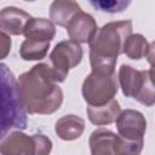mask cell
Instances as JSON below:
<instances>
[{
    "mask_svg": "<svg viewBox=\"0 0 155 155\" xmlns=\"http://www.w3.org/2000/svg\"><path fill=\"white\" fill-rule=\"evenodd\" d=\"M57 73L50 63L35 64L18 78L21 94L29 114L47 115L57 111L63 103V91Z\"/></svg>",
    "mask_w": 155,
    "mask_h": 155,
    "instance_id": "cell-1",
    "label": "cell"
},
{
    "mask_svg": "<svg viewBox=\"0 0 155 155\" xmlns=\"http://www.w3.org/2000/svg\"><path fill=\"white\" fill-rule=\"evenodd\" d=\"M132 34V21L109 22L99 28L90 42V63L93 71L115 73L119 54L124 53V42Z\"/></svg>",
    "mask_w": 155,
    "mask_h": 155,
    "instance_id": "cell-2",
    "label": "cell"
},
{
    "mask_svg": "<svg viewBox=\"0 0 155 155\" xmlns=\"http://www.w3.org/2000/svg\"><path fill=\"white\" fill-rule=\"evenodd\" d=\"M1 71V138L12 128H27V108L24 105L19 84L6 64L0 65Z\"/></svg>",
    "mask_w": 155,
    "mask_h": 155,
    "instance_id": "cell-3",
    "label": "cell"
},
{
    "mask_svg": "<svg viewBox=\"0 0 155 155\" xmlns=\"http://www.w3.org/2000/svg\"><path fill=\"white\" fill-rule=\"evenodd\" d=\"M52 150V142L44 134L28 136L13 131L1 138L0 153L2 155H46Z\"/></svg>",
    "mask_w": 155,
    "mask_h": 155,
    "instance_id": "cell-4",
    "label": "cell"
},
{
    "mask_svg": "<svg viewBox=\"0 0 155 155\" xmlns=\"http://www.w3.org/2000/svg\"><path fill=\"white\" fill-rule=\"evenodd\" d=\"M119 88L115 73L93 71L86 76L82 84V97L90 105H102L114 99Z\"/></svg>",
    "mask_w": 155,
    "mask_h": 155,
    "instance_id": "cell-5",
    "label": "cell"
},
{
    "mask_svg": "<svg viewBox=\"0 0 155 155\" xmlns=\"http://www.w3.org/2000/svg\"><path fill=\"white\" fill-rule=\"evenodd\" d=\"M82 48L80 42L75 40H63L58 42L48 57V63L57 73L61 82H63L69 69L75 68L82 59Z\"/></svg>",
    "mask_w": 155,
    "mask_h": 155,
    "instance_id": "cell-6",
    "label": "cell"
},
{
    "mask_svg": "<svg viewBox=\"0 0 155 155\" xmlns=\"http://www.w3.org/2000/svg\"><path fill=\"white\" fill-rule=\"evenodd\" d=\"M115 122L121 138L131 143L144 144L143 138L147 131V120L140 111L133 109L120 111Z\"/></svg>",
    "mask_w": 155,
    "mask_h": 155,
    "instance_id": "cell-7",
    "label": "cell"
},
{
    "mask_svg": "<svg viewBox=\"0 0 155 155\" xmlns=\"http://www.w3.org/2000/svg\"><path fill=\"white\" fill-rule=\"evenodd\" d=\"M88 144L93 155H120L121 137L107 128L101 127L91 133Z\"/></svg>",
    "mask_w": 155,
    "mask_h": 155,
    "instance_id": "cell-8",
    "label": "cell"
},
{
    "mask_svg": "<svg viewBox=\"0 0 155 155\" xmlns=\"http://www.w3.org/2000/svg\"><path fill=\"white\" fill-rule=\"evenodd\" d=\"M65 28L69 38L80 44H90L98 30L94 18L84 11L79 12Z\"/></svg>",
    "mask_w": 155,
    "mask_h": 155,
    "instance_id": "cell-9",
    "label": "cell"
},
{
    "mask_svg": "<svg viewBox=\"0 0 155 155\" xmlns=\"http://www.w3.org/2000/svg\"><path fill=\"white\" fill-rule=\"evenodd\" d=\"M31 16L18 7H5L0 12V29L8 35H22Z\"/></svg>",
    "mask_w": 155,
    "mask_h": 155,
    "instance_id": "cell-10",
    "label": "cell"
},
{
    "mask_svg": "<svg viewBox=\"0 0 155 155\" xmlns=\"http://www.w3.org/2000/svg\"><path fill=\"white\" fill-rule=\"evenodd\" d=\"M147 75H148V70H137L131 65L122 64L119 69V76H117L122 93L126 97L134 98L140 91Z\"/></svg>",
    "mask_w": 155,
    "mask_h": 155,
    "instance_id": "cell-11",
    "label": "cell"
},
{
    "mask_svg": "<svg viewBox=\"0 0 155 155\" xmlns=\"http://www.w3.org/2000/svg\"><path fill=\"white\" fill-rule=\"evenodd\" d=\"M120 104L116 99H111L110 102L102 105H90L86 107V113L88 120L97 126H104L113 124L119 114H120Z\"/></svg>",
    "mask_w": 155,
    "mask_h": 155,
    "instance_id": "cell-12",
    "label": "cell"
},
{
    "mask_svg": "<svg viewBox=\"0 0 155 155\" xmlns=\"http://www.w3.org/2000/svg\"><path fill=\"white\" fill-rule=\"evenodd\" d=\"M81 11L80 5L74 0H53L50 6V19L59 27H67Z\"/></svg>",
    "mask_w": 155,
    "mask_h": 155,
    "instance_id": "cell-13",
    "label": "cell"
},
{
    "mask_svg": "<svg viewBox=\"0 0 155 155\" xmlns=\"http://www.w3.org/2000/svg\"><path fill=\"white\" fill-rule=\"evenodd\" d=\"M85 130V121L78 115H64L57 120L54 125L56 134L63 140L78 139Z\"/></svg>",
    "mask_w": 155,
    "mask_h": 155,
    "instance_id": "cell-14",
    "label": "cell"
},
{
    "mask_svg": "<svg viewBox=\"0 0 155 155\" xmlns=\"http://www.w3.org/2000/svg\"><path fill=\"white\" fill-rule=\"evenodd\" d=\"M23 35L25 36V39L30 40L51 41L56 35V28L53 22L50 19L31 17Z\"/></svg>",
    "mask_w": 155,
    "mask_h": 155,
    "instance_id": "cell-15",
    "label": "cell"
},
{
    "mask_svg": "<svg viewBox=\"0 0 155 155\" xmlns=\"http://www.w3.org/2000/svg\"><path fill=\"white\" fill-rule=\"evenodd\" d=\"M51 41H39L25 39L19 48V56L24 61H40L44 59L48 52Z\"/></svg>",
    "mask_w": 155,
    "mask_h": 155,
    "instance_id": "cell-16",
    "label": "cell"
},
{
    "mask_svg": "<svg viewBox=\"0 0 155 155\" xmlns=\"http://www.w3.org/2000/svg\"><path fill=\"white\" fill-rule=\"evenodd\" d=\"M149 44L142 34H130L124 42V53L130 59H140L149 52Z\"/></svg>",
    "mask_w": 155,
    "mask_h": 155,
    "instance_id": "cell-17",
    "label": "cell"
},
{
    "mask_svg": "<svg viewBox=\"0 0 155 155\" xmlns=\"http://www.w3.org/2000/svg\"><path fill=\"white\" fill-rule=\"evenodd\" d=\"M96 10L105 13H119L126 10L132 0H87Z\"/></svg>",
    "mask_w": 155,
    "mask_h": 155,
    "instance_id": "cell-18",
    "label": "cell"
},
{
    "mask_svg": "<svg viewBox=\"0 0 155 155\" xmlns=\"http://www.w3.org/2000/svg\"><path fill=\"white\" fill-rule=\"evenodd\" d=\"M11 48V40L8 38V34L1 31V58H5Z\"/></svg>",
    "mask_w": 155,
    "mask_h": 155,
    "instance_id": "cell-19",
    "label": "cell"
},
{
    "mask_svg": "<svg viewBox=\"0 0 155 155\" xmlns=\"http://www.w3.org/2000/svg\"><path fill=\"white\" fill-rule=\"evenodd\" d=\"M147 59H148V62L150 64L155 62V41H153L150 44V46H149V52L147 54Z\"/></svg>",
    "mask_w": 155,
    "mask_h": 155,
    "instance_id": "cell-20",
    "label": "cell"
},
{
    "mask_svg": "<svg viewBox=\"0 0 155 155\" xmlns=\"http://www.w3.org/2000/svg\"><path fill=\"white\" fill-rule=\"evenodd\" d=\"M148 73H149V78H150V80H151L153 84L155 85V62L150 64V69L148 70Z\"/></svg>",
    "mask_w": 155,
    "mask_h": 155,
    "instance_id": "cell-21",
    "label": "cell"
},
{
    "mask_svg": "<svg viewBox=\"0 0 155 155\" xmlns=\"http://www.w3.org/2000/svg\"><path fill=\"white\" fill-rule=\"evenodd\" d=\"M24 1H35V0H24Z\"/></svg>",
    "mask_w": 155,
    "mask_h": 155,
    "instance_id": "cell-22",
    "label": "cell"
}]
</instances>
